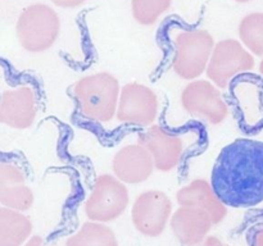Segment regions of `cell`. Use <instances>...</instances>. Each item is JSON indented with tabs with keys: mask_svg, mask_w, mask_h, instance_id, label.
Masks as SVG:
<instances>
[{
	"mask_svg": "<svg viewBox=\"0 0 263 246\" xmlns=\"http://www.w3.org/2000/svg\"><path fill=\"white\" fill-rule=\"evenodd\" d=\"M212 184L226 205L256 207L263 201V142L238 140L226 146L213 168Z\"/></svg>",
	"mask_w": 263,
	"mask_h": 246,
	"instance_id": "1",
	"label": "cell"
},
{
	"mask_svg": "<svg viewBox=\"0 0 263 246\" xmlns=\"http://www.w3.org/2000/svg\"><path fill=\"white\" fill-rule=\"evenodd\" d=\"M121 84L107 71L80 77L71 90L77 113L82 119L95 125H108L116 119Z\"/></svg>",
	"mask_w": 263,
	"mask_h": 246,
	"instance_id": "2",
	"label": "cell"
},
{
	"mask_svg": "<svg viewBox=\"0 0 263 246\" xmlns=\"http://www.w3.org/2000/svg\"><path fill=\"white\" fill-rule=\"evenodd\" d=\"M216 45L212 33L203 28H182L171 37V68L179 78L194 81L207 71Z\"/></svg>",
	"mask_w": 263,
	"mask_h": 246,
	"instance_id": "3",
	"label": "cell"
},
{
	"mask_svg": "<svg viewBox=\"0 0 263 246\" xmlns=\"http://www.w3.org/2000/svg\"><path fill=\"white\" fill-rule=\"evenodd\" d=\"M199 131H171L162 125L144 128L139 141L148 149L154 168L161 173H170L181 166L185 156L199 141Z\"/></svg>",
	"mask_w": 263,
	"mask_h": 246,
	"instance_id": "4",
	"label": "cell"
},
{
	"mask_svg": "<svg viewBox=\"0 0 263 246\" xmlns=\"http://www.w3.org/2000/svg\"><path fill=\"white\" fill-rule=\"evenodd\" d=\"M20 45L32 54L45 53L57 43L61 19L50 5L36 3L22 10L15 23Z\"/></svg>",
	"mask_w": 263,
	"mask_h": 246,
	"instance_id": "5",
	"label": "cell"
},
{
	"mask_svg": "<svg viewBox=\"0 0 263 246\" xmlns=\"http://www.w3.org/2000/svg\"><path fill=\"white\" fill-rule=\"evenodd\" d=\"M127 186L113 173L99 174L84 201V214L87 220L108 224L122 217L130 205Z\"/></svg>",
	"mask_w": 263,
	"mask_h": 246,
	"instance_id": "6",
	"label": "cell"
},
{
	"mask_svg": "<svg viewBox=\"0 0 263 246\" xmlns=\"http://www.w3.org/2000/svg\"><path fill=\"white\" fill-rule=\"evenodd\" d=\"M180 105L185 114L210 126H221L230 115L222 90L208 78L187 82L180 92Z\"/></svg>",
	"mask_w": 263,
	"mask_h": 246,
	"instance_id": "7",
	"label": "cell"
},
{
	"mask_svg": "<svg viewBox=\"0 0 263 246\" xmlns=\"http://www.w3.org/2000/svg\"><path fill=\"white\" fill-rule=\"evenodd\" d=\"M256 68V56L236 38H223L216 43L205 76L211 82L228 90L235 79Z\"/></svg>",
	"mask_w": 263,
	"mask_h": 246,
	"instance_id": "8",
	"label": "cell"
},
{
	"mask_svg": "<svg viewBox=\"0 0 263 246\" xmlns=\"http://www.w3.org/2000/svg\"><path fill=\"white\" fill-rule=\"evenodd\" d=\"M161 113V99L154 89L141 82H127L121 87L116 120L121 125L148 128L156 125Z\"/></svg>",
	"mask_w": 263,
	"mask_h": 246,
	"instance_id": "9",
	"label": "cell"
},
{
	"mask_svg": "<svg viewBox=\"0 0 263 246\" xmlns=\"http://www.w3.org/2000/svg\"><path fill=\"white\" fill-rule=\"evenodd\" d=\"M174 201L162 190H145L134 200L130 210L131 223L140 235L159 237L170 227Z\"/></svg>",
	"mask_w": 263,
	"mask_h": 246,
	"instance_id": "10",
	"label": "cell"
},
{
	"mask_svg": "<svg viewBox=\"0 0 263 246\" xmlns=\"http://www.w3.org/2000/svg\"><path fill=\"white\" fill-rule=\"evenodd\" d=\"M39 114V96L32 85H17L0 95V125L28 130Z\"/></svg>",
	"mask_w": 263,
	"mask_h": 246,
	"instance_id": "11",
	"label": "cell"
},
{
	"mask_svg": "<svg viewBox=\"0 0 263 246\" xmlns=\"http://www.w3.org/2000/svg\"><path fill=\"white\" fill-rule=\"evenodd\" d=\"M112 173L126 184H141L153 176L154 163L148 149L140 142L121 146L110 160Z\"/></svg>",
	"mask_w": 263,
	"mask_h": 246,
	"instance_id": "12",
	"label": "cell"
},
{
	"mask_svg": "<svg viewBox=\"0 0 263 246\" xmlns=\"http://www.w3.org/2000/svg\"><path fill=\"white\" fill-rule=\"evenodd\" d=\"M176 201L180 207H194L207 212L215 225L222 223L228 217V205L218 196L212 182L202 177L180 187L176 192Z\"/></svg>",
	"mask_w": 263,
	"mask_h": 246,
	"instance_id": "13",
	"label": "cell"
},
{
	"mask_svg": "<svg viewBox=\"0 0 263 246\" xmlns=\"http://www.w3.org/2000/svg\"><path fill=\"white\" fill-rule=\"evenodd\" d=\"M35 202V194L25 171L12 161L0 160V205L26 212Z\"/></svg>",
	"mask_w": 263,
	"mask_h": 246,
	"instance_id": "14",
	"label": "cell"
},
{
	"mask_svg": "<svg viewBox=\"0 0 263 246\" xmlns=\"http://www.w3.org/2000/svg\"><path fill=\"white\" fill-rule=\"evenodd\" d=\"M215 227L207 212L194 207H177L170 222V230L182 246H193L211 235Z\"/></svg>",
	"mask_w": 263,
	"mask_h": 246,
	"instance_id": "15",
	"label": "cell"
},
{
	"mask_svg": "<svg viewBox=\"0 0 263 246\" xmlns=\"http://www.w3.org/2000/svg\"><path fill=\"white\" fill-rule=\"evenodd\" d=\"M234 102L241 122L247 127H256L263 119V91L253 79L240 77L231 85Z\"/></svg>",
	"mask_w": 263,
	"mask_h": 246,
	"instance_id": "16",
	"label": "cell"
},
{
	"mask_svg": "<svg viewBox=\"0 0 263 246\" xmlns=\"http://www.w3.org/2000/svg\"><path fill=\"white\" fill-rule=\"evenodd\" d=\"M30 218L20 210L0 207V246H22L32 236Z\"/></svg>",
	"mask_w": 263,
	"mask_h": 246,
	"instance_id": "17",
	"label": "cell"
},
{
	"mask_svg": "<svg viewBox=\"0 0 263 246\" xmlns=\"http://www.w3.org/2000/svg\"><path fill=\"white\" fill-rule=\"evenodd\" d=\"M64 246H121L117 235L107 223L87 222L82 223L79 230L64 241Z\"/></svg>",
	"mask_w": 263,
	"mask_h": 246,
	"instance_id": "18",
	"label": "cell"
},
{
	"mask_svg": "<svg viewBox=\"0 0 263 246\" xmlns=\"http://www.w3.org/2000/svg\"><path fill=\"white\" fill-rule=\"evenodd\" d=\"M240 43L253 54L263 58V12H253L241 18L238 26Z\"/></svg>",
	"mask_w": 263,
	"mask_h": 246,
	"instance_id": "19",
	"label": "cell"
},
{
	"mask_svg": "<svg viewBox=\"0 0 263 246\" xmlns=\"http://www.w3.org/2000/svg\"><path fill=\"white\" fill-rule=\"evenodd\" d=\"M171 4L172 0H131V13L139 25L153 26Z\"/></svg>",
	"mask_w": 263,
	"mask_h": 246,
	"instance_id": "20",
	"label": "cell"
},
{
	"mask_svg": "<svg viewBox=\"0 0 263 246\" xmlns=\"http://www.w3.org/2000/svg\"><path fill=\"white\" fill-rule=\"evenodd\" d=\"M193 246H226V245H225V242H223V241L218 237V236L210 235V236H207V237H205L202 242L195 243V245H193Z\"/></svg>",
	"mask_w": 263,
	"mask_h": 246,
	"instance_id": "21",
	"label": "cell"
},
{
	"mask_svg": "<svg viewBox=\"0 0 263 246\" xmlns=\"http://www.w3.org/2000/svg\"><path fill=\"white\" fill-rule=\"evenodd\" d=\"M50 2L59 8H77L84 4L86 0H50Z\"/></svg>",
	"mask_w": 263,
	"mask_h": 246,
	"instance_id": "22",
	"label": "cell"
},
{
	"mask_svg": "<svg viewBox=\"0 0 263 246\" xmlns=\"http://www.w3.org/2000/svg\"><path fill=\"white\" fill-rule=\"evenodd\" d=\"M22 246H49V245H46L43 237H40V236L37 235H33L31 236V237L28 238Z\"/></svg>",
	"mask_w": 263,
	"mask_h": 246,
	"instance_id": "23",
	"label": "cell"
},
{
	"mask_svg": "<svg viewBox=\"0 0 263 246\" xmlns=\"http://www.w3.org/2000/svg\"><path fill=\"white\" fill-rule=\"evenodd\" d=\"M254 246H263V230L258 231L254 237Z\"/></svg>",
	"mask_w": 263,
	"mask_h": 246,
	"instance_id": "24",
	"label": "cell"
},
{
	"mask_svg": "<svg viewBox=\"0 0 263 246\" xmlns=\"http://www.w3.org/2000/svg\"><path fill=\"white\" fill-rule=\"evenodd\" d=\"M258 72H259V74L263 77V58H261V61H259V64H258Z\"/></svg>",
	"mask_w": 263,
	"mask_h": 246,
	"instance_id": "25",
	"label": "cell"
},
{
	"mask_svg": "<svg viewBox=\"0 0 263 246\" xmlns=\"http://www.w3.org/2000/svg\"><path fill=\"white\" fill-rule=\"evenodd\" d=\"M233 2H236V3H249V2H252V0H233Z\"/></svg>",
	"mask_w": 263,
	"mask_h": 246,
	"instance_id": "26",
	"label": "cell"
}]
</instances>
